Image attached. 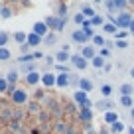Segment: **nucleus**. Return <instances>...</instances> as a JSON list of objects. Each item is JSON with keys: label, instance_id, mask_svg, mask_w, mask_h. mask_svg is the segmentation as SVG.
Returning a JSON list of instances; mask_svg holds the SVG:
<instances>
[{"label": "nucleus", "instance_id": "nucleus-1", "mask_svg": "<svg viewBox=\"0 0 134 134\" xmlns=\"http://www.w3.org/2000/svg\"><path fill=\"white\" fill-rule=\"evenodd\" d=\"M43 22H46V26L51 30V32L57 34V32H63V28H65V22H67V20H61V18H57V16H47Z\"/></svg>", "mask_w": 134, "mask_h": 134}, {"label": "nucleus", "instance_id": "nucleus-2", "mask_svg": "<svg viewBox=\"0 0 134 134\" xmlns=\"http://www.w3.org/2000/svg\"><path fill=\"white\" fill-rule=\"evenodd\" d=\"M132 14L130 12H120L116 16V22H114V24H116V28L118 30H130V24H132Z\"/></svg>", "mask_w": 134, "mask_h": 134}, {"label": "nucleus", "instance_id": "nucleus-3", "mask_svg": "<svg viewBox=\"0 0 134 134\" xmlns=\"http://www.w3.org/2000/svg\"><path fill=\"white\" fill-rule=\"evenodd\" d=\"M71 65L75 67V69H79V71H83V69H87L89 61L81 53H75V55H71Z\"/></svg>", "mask_w": 134, "mask_h": 134}, {"label": "nucleus", "instance_id": "nucleus-4", "mask_svg": "<svg viewBox=\"0 0 134 134\" xmlns=\"http://www.w3.org/2000/svg\"><path fill=\"white\" fill-rule=\"evenodd\" d=\"M26 100H28V93L24 91V89H16L12 95V103L14 105H24Z\"/></svg>", "mask_w": 134, "mask_h": 134}, {"label": "nucleus", "instance_id": "nucleus-5", "mask_svg": "<svg viewBox=\"0 0 134 134\" xmlns=\"http://www.w3.org/2000/svg\"><path fill=\"white\" fill-rule=\"evenodd\" d=\"M71 38H73V42L75 43H85L87 46V42H89V38H87V34L83 32L81 28H77V30H73V34H71Z\"/></svg>", "mask_w": 134, "mask_h": 134}, {"label": "nucleus", "instance_id": "nucleus-6", "mask_svg": "<svg viewBox=\"0 0 134 134\" xmlns=\"http://www.w3.org/2000/svg\"><path fill=\"white\" fill-rule=\"evenodd\" d=\"M81 55H83L87 61H93V59L97 57V49H95V46H83V49H81Z\"/></svg>", "mask_w": 134, "mask_h": 134}, {"label": "nucleus", "instance_id": "nucleus-7", "mask_svg": "<svg viewBox=\"0 0 134 134\" xmlns=\"http://www.w3.org/2000/svg\"><path fill=\"white\" fill-rule=\"evenodd\" d=\"M34 34H38L40 38H46L47 34H49V28L46 26V22H36L34 24Z\"/></svg>", "mask_w": 134, "mask_h": 134}, {"label": "nucleus", "instance_id": "nucleus-8", "mask_svg": "<svg viewBox=\"0 0 134 134\" xmlns=\"http://www.w3.org/2000/svg\"><path fill=\"white\" fill-rule=\"evenodd\" d=\"M42 83L46 85V87H55L57 77H55L53 73H43V75H42Z\"/></svg>", "mask_w": 134, "mask_h": 134}, {"label": "nucleus", "instance_id": "nucleus-9", "mask_svg": "<svg viewBox=\"0 0 134 134\" xmlns=\"http://www.w3.org/2000/svg\"><path fill=\"white\" fill-rule=\"evenodd\" d=\"M28 43H30V47H38L40 43H43V38H40L38 34H34V32H30L28 34Z\"/></svg>", "mask_w": 134, "mask_h": 134}, {"label": "nucleus", "instance_id": "nucleus-10", "mask_svg": "<svg viewBox=\"0 0 134 134\" xmlns=\"http://www.w3.org/2000/svg\"><path fill=\"white\" fill-rule=\"evenodd\" d=\"M26 83H28V85H38V83H42V75H40L38 71L30 73V75H26Z\"/></svg>", "mask_w": 134, "mask_h": 134}, {"label": "nucleus", "instance_id": "nucleus-11", "mask_svg": "<svg viewBox=\"0 0 134 134\" xmlns=\"http://www.w3.org/2000/svg\"><path fill=\"white\" fill-rule=\"evenodd\" d=\"M79 91H83V93H91L93 91V81L91 79H81L79 81Z\"/></svg>", "mask_w": 134, "mask_h": 134}, {"label": "nucleus", "instance_id": "nucleus-12", "mask_svg": "<svg viewBox=\"0 0 134 134\" xmlns=\"http://www.w3.org/2000/svg\"><path fill=\"white\" fill-rule=\"evenodd\" d=\"M73 99H75V103L79 107H83L85 103L89 100V97H87V93H83V91H75V95H73Z\"/></svg>", "mask_w": 134, "mask_h": 134}, {"label": "nucleus", "instance_id": "nucleus-13", "mask_svg": "<svg viewBox=\"0 0 134 134\" xmlns=\"http://www.w3.org/2000/svg\"><path fill=\"white\" fill-rule=\"evenodd\" d=\"M79 118L89 124V122L93 120V110H91V109H81V110H79Z\"/></svg>", "mask_w": 134, "mask_h": 134}, {"label": "nucleus", "instance_id": "nucleus-14", "mask_svg": "<svg viewBox=\"0 0 134 134\" xmlns=\"http://www.w3.org/2000/svg\"><path fill=\"white\" fill-rule=\"evenodd\" d=\"M81 14H83L87 20H93V18L97 16V10L93 8V6H83V8H81Z\"/></svg>", "mask_w": 134, "mask_h": 134}, {"label": "nucleus", "instance_id": "nucleus-15", "mask_svg": "<svg viewBox=\"0 0 134 134\" xmlns=\"http://www.w3.org/2000/svg\"><path fill=\"white\" fill-rule=\"evenodd\" d=\"M105 122H107V124H110V126L116 124V122H118V114L114 113V110H109V113H105Z\"/></svg>", "mask_w": 134, "mask_h": 134}, {"label": "nucleus", "instance_id": "nucleus-16", "mask_svg": "<svg viewBox=\"0 0 134 134\" xmlns=\"http://www.w3.org/2000/svg\"><path fill=\"white\" fill-rule=\"evenodd\" d=\"M55 16H57V18H61V20H67V4H65V2L57 4V10H55Z\"/></svg>", "mask_w": 134, "mask_h": 134}, {"label": "nucleus", "instance_id": "nucleus-17", "mask_svg": "<svg viewBox=\"0 0 134 134\" xmlns=\"http://www.w3.org/2000/svg\"><path fill=\"white\" fill-rule=\"evenodd\" d=\"M134 93V87L130 83H122L120 85V97H132Z\"/></svg>", "mask_w": 134, "mask_h": 134}, {"label": "nucleus", "instance_id": "nucleus-18", "mask_svg": "<svg viewBox=\"0 0 134 134\" xmlns=\"http://www.w3.org/2000/svg\"><path fill=\"white\" fill-rule=\"evenodd\" d=\"M14 42H18L20 46L28 43V34L26 32H14Z\"/></svg>", "mask_w": 134, "mask_h": 134}, {"label": "nucleus", "instance_id": "nucleus-19", "mask_svg": "<svg viewBox=\"0 0 134 134\" xmlns=\"http://www.w3.org/2000/svg\"><path fill=\"white\" fill-rule=\"evenodd\" d=\"M55 61H57V63H63V65H65L67 61H71V55L67 53V51H57V55H55Z\"/></svg>", "mask_w": 134, "mask_h": 134}, {"label": "nucleus", "instance_id": "nucleus-20", "mask_svg": "<svg viewBox=\"0 0 134 134\" xmlns=\"http://www.w3.org/2000/svg\"><path fill=\"white\" fill-rule=\"evenodd\" d=\"M103 32H105V34H109V36H116L118 28H116V24H110V22H107V24L103 26Z\"/></svg>", "mask_w": 134, "mask_h": 134}, {"label": "nucleus", "instance_id": "nucleus-21", "mask_svg": "<svg viewBox=\"0 0 134 134\" xmlns=\"http://www.w3.org/2000/svg\"><path fill=\"white\" fill-rule=\"evenodd\" d=\"M97 109L99 110H105V113H109V110H113V103H110V100H99V103H97Z\"/></svg>", "mask_w": 134, "mask_h": 134}, {"label": "nucleus", "instance_id": "nucleus-22", "mask_svg": "<svg viewBox=\"0 0 134 134\" xmlns=\"http://www.w3.org/2000/svg\"><path fill=\"white\" fill-rule=\"evenodd\" d=\"M93 67H95V69H105V65H107V59L105 57H100V55H97L95 59H93Z\"/></svg>", "mask_w": 134, "mask_h": 134}, {"label": "nucleus", "instance_id": "nucleus-23", "mask_svg": "<svg viewBox=\"0 0 134 134\" xmlns=\"http://www.w3.org/2000/svg\"><path fill=\"white\" fill-rule=\"evenodd\" d=\"M18 71L16 69H10L8 71V75H6V81H8V85H16V81H18Z\"/></svg>", "mask_w": 134, "mask_h": 134}, {"label": "nucleus", "instance_id": "nucleus-24", "mask_svg": "<svg viewBox=\"0 0 134 134\" xmlns=\"http://www.w3.org/2000/svg\"><path fill=\"white\" fill-rule=\"evenodd\" d=\"M55 85H57L59 89H65L67 85H69V75H63V73L57 75V83H55Z\"/></svg>", "mask_w": 134, "mask_h": 134}, {"label": "nucleus", "instance_id": "nucleus-25", "mask_svg": "<svg viewBox=\"0 0 134 134\" xmlns=\"http://www.w3.org/2000/svg\"><path fill=\"white\" fill-rule=\"evenodd\" d=\"M55 42H57V34L55 32H49L46 38H43V43H46V46H55Z\"/></svg>", "mask_w": 134, "mask_h": 134}, {"label": "nucleus", "instance_id": "nucleus-26", "mask_svg": "<svg viewBox=\"0 0 134 134\" xmlns=\"http://www.w3.org/2000/svg\"><path fill=\"white\" fill-rule=\"evenodd\" d=\"M93 46H95V47H100V49H103V47H107V40L103 38V36H99V34H97L95 38H93Z\"/></svg>", "mask_w": 134, "mask_h": 134}, {"label": "nucleus", "instance_id": "nucleus-27", "mask_svg": "<svg viewBox=\"0 0 134 134\" xmlns=\"http://www.w3.org/2000/svg\"><path fill=\"white\" fill-rule=\"evenodd\" d=\"M120 132H124V122H120V120H118L116 124H113V126H110V134H120Z\"/></svg>", "mask_w": 134, "mask_h": 134}, {"label": "nucleus", "instance_id": "nucleus-28", "mask_svg": "<svg viewBox=\"0 0 134 134\" xmlns=\"http://www.w3.org/2000/svg\"><path fill=\"white\" fill-rule=\"evenodd\" d=\"M73 22H75L77 26H81V28H83V26H85V22H87V18H85L81 12H77L75 16H73Z\"/></svg>", "mask_w": 134, "mask_h": 134}, {"label": "nucleus", "instance_id": "nucleus-29", "mask_svg": "<svg viewBox=\"0 0 134 134\" xmlns=\"http://www.w3.org/2000/svg\"><path fill=\"white\" fill-rule=\"evenodd\" d=\"M10 57H12V53L8 47H0V61H8Z\"/></svg>", "mask_w": 134, "mask_h": 134}, {"label": "nucleus", "instance_id": "nucleus-30", "mask_svg": "<svg viewBox=\"0 0 134 134\" xmlns=\"http://www.w3.org/2000/svg\"><path fill=\"white\" fill-rule=\"evenodd\" d=\"M105 8L109 10V14L118 12V10H116V2H114V0H107V2H105Z\"/></svg>", "mask_w": 134, "mask_h": 134}, {"label": "nucleus", "instance_id": "nucleus-31", "mask_svg": "<svg viewBox=\"0 0 134 134\" xmlns=\"http://www.w3.org/2000/svg\"><path fill=\"white\" fill-rule=\"evenodd\" d=\"M110 93H113V85L110 83H105L103 87H100V95L103 97H110Z\"/></svg>", "mask_w": 134, "mask_h": 134}, {"label": "nucleus", "instance_id": "nucleus-32", "mask_svg": "<svg viewBox=\"0 0 134 134\" xmlns=\"http://www.w3.org/2000/svg\"><path fill=\"white\" fill-rule=\"evenodd\" d=\"M55 71H61L63 75H69L71 67H69V65H63V63H55Z\"/></svg>", "mask_w": 134, "mask_h": 134}, {"label": "nucleus", "instance_id": "nucleus-33", "mask_svg": "<svg viewBox=\"0 0 134 134\" xmlns=\"http://www.w3.org/2000/svg\"><path fill=\"white\" fill-rule=\"evenodd\" d=\"M12 8H8V6H4V8H2V12H0V18H2V20H8V18H12Z\"/></svg>", "mask_w": 134, "mask_h": 134}, {"label": "nucleus", "instance_id": "nucleus-34", "mask_svg": "<svg viewBox=\"0 0 134 134\" xmlns=\"http://www.w3.org/2000/svg\"><path fill=\"white\" fill-rule=\"evenodd\" d=\"M120 105L124 109H132V97H120Z\"/></svg>", "mask_w": 134, "mask_h": 134}, {"label": "nucleus", "instance_id": "nucleus-35", "mask_svg": "<svg viewBox=\"0 0 134 134\" xmlns=\"http://www.w3.org/2000/svg\"><path fill=\"white\" fill-rule=\"evenodd\" d=\"M89 22H91V26H105V18L99 16V14H97L93 20H89Z\"/></svg>", "mask_w": 134, "mask_h": 134}, {"label": "nucleus", "instance_id": "nucleus-36", "mask_svg": "<svg viewBox=\"0 0 134 134\" xmlns=\"http://www.w3.org/2000/svg\"><path fill=\"white\" fill-rule=\"evenodd\" d=\"M8 40H10V36H8V34H6V32H0V47H6Z\"/></svg>", "mask_w": 134, "mask_h": 134}, {"label": "nucleus", "instance_id": "nucleus-37", "mask_svg": "<svg viewBox=\"0 0 134 134\" xmlns=\"http://www.w3.org/2000/svg\"><path fill=\"white\" fill-rule=\"evenodd\" d=\"M22 69H24V73H26V75H30V73H34V71H36V63H26V65L22 67Z\"/></svg>", "mask_w": 134, "mask_h": 134}, {"label": "nucleus", "instance_id": "nucleus-38", "mask_svg": "<svg viewBox=\"0 0 134 134\" xmlns=\"http://www.w3.org/2000/svg\"><path fill=\"white\" fill-rule=\"evenodd\" d=\"M128 34H130L128 30H118L114 38H116V40H126V38H128Z\"/></svg>", "mask_w": 134, "mask_h": 134}, {"label": "nucleus", "instance_id": "nucleus-39", "mask_svg": "<svg viewBox=\"0 0 134 134\" xmlns=\"http://www.w3.org/2000/svg\"><path fill=\"white\" fill-rule=\"evenodd\" d=\"M8 81H6V77H0V93H4V91H8Z\"/></svg>", "mask_w": 134, "mask_h": 134}, {"label": "nucleus", "instance_id": "nucleus-40", "mask_svg": "<svg viewBox=\"0 0 134 134\" xmlns=\"http://www.w3.org/2000/svg\"><path fill=\"white\" fill-rule=\"evenodd\" d=\"M114 46H116L118 49H126V47H128V42H126V40H116Z\"/></svg>", "mask_w": 134, "mask_h": 134}, {"label": "nucleus", "instance_id": "nucleus-41", "mask_svg": "<svg viewBox=\"0 0 134 134\" xmlns=\"http://www.w3.org/2000/svg\"><path fill=\"white\" fill-rule=\"evenodd\" d=\"M30 61H34L32 53H30V55H20V57H18V63H30Z\"/></svg>", "mask_w": 134, "mask_h": 134}, {"label": "nucleus", "instance_id": "nucleus-42", "mask_svg": "<svg viewBox=\"0 0 134 134\" xmlns=\"http://www.w3.org/2000/svg\"><path fill=\"white\" fill-rule=\"evenodd\" d=\"M99 55H100V57H105V59L110 57V49H109V47H103V49L99 51Z\"/></svg>", "mask_w": 134, "mask_h": 134}, {"label": "nucleus", "instance_id": "nucleus-43", "mask_svg": "<svg viewBox=\"0 0 134 134\" xmlns=\"http://www.w3.org/2000/svg\"><path fill=\"white\" fill-rule=\"evenodd\" d=\"M20 51H22V55H30V43H24V46H20Z\"/></svg>", "mask_w": 134, "mask_h": 134}, {"label": "nucleus", "instance_id": "nucleus-44", "mask_svg": "<svg viewBox=\"0 0 134 134\" xmlns=\"http://www.w3.org/2000/svg\"><path fill=\"white\" fill-rule=\"evenodd\" d=\"M42 57H43L42 51H34V53H32V59H34V61H38V59H42Z\"/></svg>", "mask_w": 134, "mask_h": 134}, {"label": "nucleus", "instance_id": "nucleus-45", "mask_svg": "<svg viewBox=\"0 0 134 134\" xmlns=\"http://www.w3.org/2000/svg\"><path fill=\"white\" fill-rule=\"evenodd\" d=\"M110 69H113V65H110V63H107V65H105V69H103V71H105V73H110Z\"/></svg>", "mask_w": 134, "mask_h": 134}, {"label": "nucleus", "instance_id": "nucleus-46", "mask_svg": "<svg viewBox=\"0 0 134 134\" xmlns=\"http://www.w3.org/2000/svg\"><path fill=\"white\" fill-rule=\"evenodd\" d=\"M46 63H47V65H53V57H49V55H47V57H46Z\"/></svg>", "mask_w": 134, "mask_h": 134}, {"label": "nucleus", "instance_id": "nucleus-47", "mask_svg": "<svg viewBox=\"0 0 134 134\" xmlns=\"http://www.w3.org/2000/svg\"><path fill=\"white\" fill-rule=\"evenodd\" d=\"M128 32H130V34L134 36V20H132V24H130V30H128Z\"/></svg>", "mask_w": 134, "mask_h": 134}, {"label": "nucleus", "instance_id": "nucleus-48", "mask_svg": "<svg viewBox=\"0 0 134 134\" xmlns=\"http://www.w3.org/2000/svg\"><path fill=\"white\" fill-rule=\"evenodd\" d=\"M130 118H132V122H134V109H130Z\"/></svg>", "mask_w": 134, "mask_h": 134}, {"label": "nucleus", "instance_id": "nucleus-49", "mask_svg": "<svg viewBox=\"0 0 134 134\" xmlns=\"http://www.w3.org/2000/svg\"><path fill=\"white\" fill-rule=\"evenodd\" d=\"M130 77H132V79H134V67H132V69H130Z\"/></svg>", "mask_w": 134, "mask_h": 134}, {"label": "nucleus", "instance_id": "nucleus-50", "mask_svg": "<svg viewBox=\"0 0 134 134\" xmlns=\"http://www.w3.org/2000/svg\"><path fill=\"white\" fill-rule=\"evenodd\" d=\"M128 134H134V128H132V126L128 128Z\"/></svg>", "mask_w": 134, "mask_h": 134}, {"label": "nucleus", "instance_id": "nucleus-51", "mask_svg": "<svg viewBox=\"0 0 134 134\" xmlns=\"http://www.w3.org/2000/svg\"><path fill=\"white\" fill-rule=\"evenodd\" d=\"M2 8H4V4H2V2H0V12H2Z\"/></svg>", "mask_w": 134, "mask_h": 134}]
</instances>
